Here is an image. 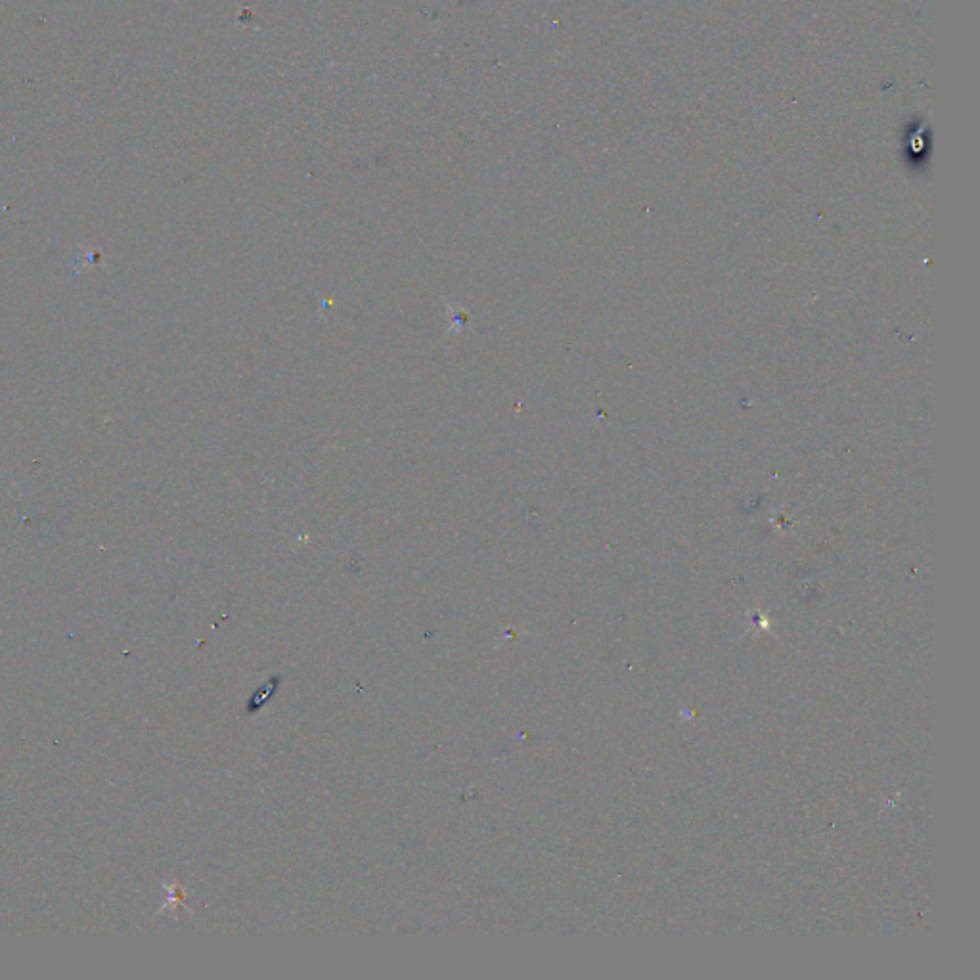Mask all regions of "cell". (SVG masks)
Returning <instances> with one entry per match:
<instances>
[]
</instances>
